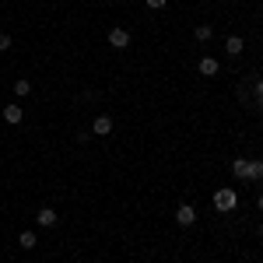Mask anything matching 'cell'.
<instances>
[{
    "instance_id": "1",
    "label": "cell",
    "mask_w": 263,
    "mask_h": 263,
    "mask_svg": "<svg viewBox=\"0 0 263 263\" xmlns=\"http://www.w3.org/2000/svg\"><path fill=\"white\" fill-rule=\"evenodd\" d=\"M214 207H218L221 214L235 211V207H239V193H235V190H214Z\"/></svg>"
},
{
    "instance_id": "2",
    "label": "cell",
    "mask_w": 263,
    "mask_h": 263,
    "mask_svg": "<svg viewBox=\"0 0 263 263\" xmlns=\"http://www.w3.org/2000/svg\"><path fill=\"white\" fill-rule=\"evenodd\" d=\"M109 46H112V49H126V46H130V32H126V28H112V32H109Z\"/></svg>"
},
{
    "instance_id": "3",
    "label": "cell",
    "mask_w": 263,
    "mask_h": 263,
    "mask_svg": "<svg viewBox=\"0 0 263 263\" xmlns=\"http://www.w3.org/2000/svg\"><path fill=\"white\" fill-rule=\"evenodd\" d=\"M176 221H179L182 228H190V224H197V211H193L190 203H182L179 211H176Z\"/></svg>"
},
{
    "instance_id": "4",
    "label": "cell",
    "mask_w": 263,
    "mask_h": 263,
    "mask_svg": "<svg viewBox=\"0 0 263 263\" xmlns=\"http://www.w3.org/2000/svg\"><path fill=\"white\" fill-rule=\"evenodd\" d=\"M197 70H200L203 78H214V74H218V60H214V57H203V60L197 63Z\"/></svg>"
},
{
    "instance_id": "5",
    "label": "cell",
    "mask_w": 263,
    "mask_h": 263,
    "mask_svg": "<svg viewBox=\"0 0 263 263\" xmlns=\"http://www.w3.org/2000/svg\"><path fill=\"white\" fill-rule=\"evenodd\" d=\"M35 221H39L42 228H53V224H57V211H53V207H42L39 214H35Z\"/></svg>"
},
{
    "instance_id": "6",
    "label": "cell",
    "mask_w": 263,
    "mask_h": 263,
    "mask_svg": "<svg viewBox=\"0 0 263 263\" xmlns=\"http://www.w3.org/2000/svg\"><path fill=\"white\" fill-rule=\"evenodd\" d=\"M91 134H99V137L112 134V116H99V120H95V126H91Z\"/></svg>"
},
{
    "instance_id": "7",
    "label": "cell",
    "mask_w": 263,
    "mask_h": 263,
    "mask_svg": "<svg viewBox=\"0 0 263 263\" xmlns=\"http://www.w3.org/2000/svg\"><path fill=\"white\" fill-rule=\"evenodd\" d=\"M224 53H228V57H239V53H242V39H239V35H228V42H224Z\"/></svg>"
},
{
    "instance_id": "8",
    "label": "cell",
    "mask_w": 263,
    "mask_h": 263,
    "mask_svg": "<svg viewBox=\"0 0 263 263\" xmlns=\"http://www.w3.org/2000/svg\"><path fill=\"white\" fill-rule=\"evenodd\" d=\"M21 116H25L21 105H4V120L7 123H21Z\"/></svg>"
},
{
    "instance_id": "9",
    "label": "cell",
    "mask_w": 263,
    "mask_h": 263,
    "mask_svg": "<svg viewBox=\"0 0 263 263\" xmlns=\"http://www.w3.org/2000/svg\"><path fill=\"white\" fill-rule=\"evenodd\" d=\"M35 242H39L35 232H21V235H18V246H25V249H35Z\"/></svg>"
},
{
    "instance_id": "10",
    "label": "cell",
    "mask_w": 263,
    "mask_h": 263,
    "mask_svg": "<svg viewBox=\"0 0 263 263\" xmlns=\"http://www.w3.org/2000/svg\"><path fill=\"white\" fill-rule=\"evenodd\" d=\"M246 179H263V162H249V168H246Z\"/></svg>"
},
{
    "instance_id": "11",
    "label": "cell",
    "mask_w": 263,
    "mask_h": 263,
    "mask_svg": "<svg viewBox=\"0 0 263 263\" xmlns=\"http://www.w3.org/2000/svg\"><path fill=\"white\" fill-rule=\"evenodd\" d=\"M246 168H249V162H246V158H235V162H232V172H235L239 179H246Z\"/></svg>"
},
{
    "instance_id": "12",
    "label": "cell",
    "mask_w": 263,
    "mask_h": 263,
    "mask_svg": "<svg viewBox=\"0 0 263 263\" xmlns=\"http://www.w3.org/2000/svg\"><path fill=\"white\" fill-rule=\"evenodd\" d=\"M14 91H18L21 99H25V95L32 91V81H28V78H21V81H14Z\"/></svg>"
},
{
    "instance_id": "13",
    "label": "cell",
    "mask_w": 263,
    "mask_h": 263,
    "mask_svg": "<svg viewBox=\"0 0 263 263\" xmlns=\"http://www.w3.org/2000/svg\"><path fill=\"white\" fill-rule=\"evenodd\" d=\"M211 39V25H197V42H207Z\"/></svg>"
},
{
    "instance_id": "14",
    "label": "cell",
    "mask_w": 263,
    "mask_h": 263,
    "mask_svg": "<svg viewBox=\"0 0 263 263\" xmlns=\"http://www.w3.org/2000/svg\"><path fill=\"white\" fill-rule=\"evenodd\" d=\"M4 49H11V35H4V32H0V53H4Z\"/></svg>"
},
{
    "instance_id": "15",
    "label": "cell",
    "mask_w": 263,
    "mask_h": 263,
    "mask_svg": "<svg viewBox=\"0 0 263 263\" xmlns=\"http://www.w3.org/2000/svg\"><path fill=\"white\" fill-rule=\"evenodd\" d=\"M256 105L263 109V81H256Z\"/></svg>"
},
{
    "instance_id": "16",
    "label": "cell",
    "mask_w": 263,
    "mask_h": 263,
    "mask_svg": "<svg viewBox=\"0 0 263 263\" xmlns=\"http://www.w3.org/2000/svg\"><path fill=\"white\" fill-rule=\"evenodd\" d=\"M165 4H168V0H147V7H155V11H162Z\"/></svg>"
},
{
    "instance_id": "17",
    "label": "cell",
    "mask_w": 263,
    "mask_h": 263,
    "mask_svg": "<svg viewBox=\"0 0 263 263\" xmlns=\"http://www.w3.org/2000/svg\"><path fill=\"white\" fill-rule=\"evenodd\" d=\"M260 211H263V197H260Z\"/></svg>"
}]
</instances>
